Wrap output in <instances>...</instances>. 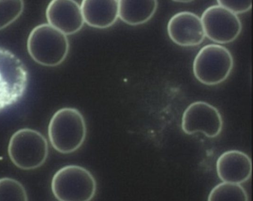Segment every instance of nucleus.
Instances as JSON below:
<instances>
[{
	"label": "nucleus",
	"mask_w": 253,
	"mask_h": 201,
	"mask_svg": "<svg viewBox=\"0 0 253 201\" xmlns=\"http://www.w3.org/2000/svg\"><path fill=\"white\" fill-rule=\"evenodd\" d=\"M119 17L131 25H141L155 14L158 5L156 0H118Z\"/></svg>",
	"instance_id": "obj_13"
},
{
	"label": "nucleus",
	"mask_w": 253,
	"mask_h": 201,
	"mask_svg": "<svg viewBox=\"0 0 253 201\" xmlns=\"http://www.w3.org/2000/svg\"><path fill=\"white\" fill-rule=\"evenodd\" d=\"M51 188L59 201H89L97 189L95 178L85 167L76 164L65 165L53 175Z\"/></svg>",
	"instance_id": "obj_3"
},
{
	"label": "nucleus",
	"mask_w": 253,
	"mask_h": 201,
	"mask_svg": "<svg viewBox=\"0 0 253 201\" xmlns=\"http://www.w3.org/2000/svg\"><path fill=\"white\" fill-rule=\"evenodd\" d=\"M167 32L170 39L181 46L199 45L206 37L200 17L189 11L174 14L168 21Z\"/></svg>",
	"instance_id": "obj_9"
},
{
	"label": "nucleus",
	"mask_w": 253,
	"mask_h": 201,
	"mask_svg": "<svg viewBox=\"0 0 253 201\" xmlns=\"http://www.w3.org/2000/svg\"><path fill=\"white\" fill-rule=\"evenodd\" d=\"M27 69L10 51L0 47V111L19 101L26 89Z\"/></svg>",
	"instance_id": "obj_6"
},
{
	"label": "nucleus",
	"mask_w": 253,
	"mask_h": 201,
	"mask_svg": "<svg viewBox=\"0 0 253 201\" xmlns=\"http://www.w3.org/2000/svg\"><path fill=\"white\" fill-rule=\"evenodd\" d=\"M45 15L48 24L66 36L78 32L84 23L80 5L73 0H51Z\"/></svg>",
	"instance_id": "obj_10"
},
{
	"label": "nucleus",
	"mask_w": 253,
	"mask_h": 201,
	"mask_svg": "<svg viewBox=\"0 0 253 201\" xmlns=\"http://www.w3.org/2000/svg\"><path fill=\"white\" fill-rule=\"evenodd\" d=\"M8 154L18 168L31 170L40 167L48 154V145L44 136L39 131L22 128L15 132L10 139Z\"/></svg>",
	"instance_id": "obj_5"
},
{
	"label": "nucleus",
	"mask_w": 253,
	"mask_h": 201,
	"mask_svg": "<svg viewBox=\"0 0 253 201\" xmlns=\"http://www.w3.org/2000/svg\"><path fill=\"white\" fill-rule=\"evenodd\" d=\"M80 6L84 23L95 28H109L119 17L118 0H83Z\"/></svg>",
	"instance_id": "obj_12"
},
{
	"label": "nucleus",
	"mask_w": 253,
	"mask_h": 201,
	"mask_svg": "<svg viewBox=\"0 0 253 201\" xmlns=\"http://www.w3.org/2000/svg\"><path fill=\"white\" fill-rule=\"evenodd\" d=\"M24 3L20 0H0V30L15 21L21 14Z\"/></svg>",
	"instance_id": "obj_16"
},
{
	"label": "nucleus",
	"mask_w": 253,
	"mask_h": 201,
	"mask_svg": "<svg viewBox=\"0 0 253 201\" xmlns=\"http://www.w3.org/2000/svg\"><path fill=\"white\" fill-rule=\"evenodd\" d=\"M223 120L218 110L203 101L191 103L184 110L181 128L188 135L202 132L209 138H215L221 133Z\"/></svg>",
	"instance_id": "obj_8"
},
{
	"label": "nucleus",
	"mask_w": 253,
	"mask_h": 201,
	"mask_svg": "<svg viewBox=\"0 0 253 201\" xmlns=\"http://www.w3.org/2000/svg\"><path fill=\"white\" fill-rule=\"evenodd\" d=\"M208 201H248L245 189L240 184L223 181L215 186L210 192Z\"/></svg>",
	"instance_id": "obj_14"
},
{
	"label": "nucleus",
	"mask_w": 253,
	"mask_h": 201,
	"mask_svg": "<svg viewBox=\"0 0 253 201\" xmlns=\"http://www.w3.org/2000/svg\"><path fill=\"white\" fill-rule=\"evenodd\" d=\"M233 66V57L228 49L220 44L211 43L199 50L194 59L192 69L199 82L215 85L228 78Z\"/></svg>",
	"instance_id": "obj_4"
},
{
	"label": "nucleus",
	"mask_w": 253,
	"mask_h": 201,
	"mask_svg": "<svg viewBox=\"0 0 253 201\" xmlns=\"http://www.w3.org/2000/svg\"><path fill=\"white\" fill-rule=\"evenodd\" d=\"M216 169L221 181L241 184L249 180L251 177L252 160L243 152L229 150L219 156L216 161Z\"/></svg>",
	"instance_id": "obj_11"
},
{
	"label": "nucleus",
	"mask_w": 253,
	"mask_h": 201,
	"mask_svg": "<svg viewBox=\"0 0 253 201\" xmlns=\"http://www.w3.org/2000/svg\"><path fill=\"white\" fill-rule=\"evenodd\" d=\"M200 18L206 37L217 43L233 41L242 31V23L237 15L218 4L207 8Z\"/></svg>",
	"instance_id": "obj_7"
},
{
	"label": "nucleus",
	"mask_w": 253,
	"mask_h": 201,
	"mask_svg": "<svg viewBox=\"0 0 253 201\" xmlns=\"http://www.w3.org/2000/svg\"><path fill=\"white\" fill-rule=\"evenodd\" d=\"M87 133L84 116L77 108L63 107L50 120L48 136L52 147L62 154L77 151L84 143Z\"/></svg>",
	"instance_id": "obj_1"
},
{
	"label": "nucleus",
	"mask_w": 253,
	"mask_h": 201,
	"mask_svg": "<svg viewBox=\"0 0 253 201\" xmlns=\"http://www.w3.org/2000/svg\"><path fill=\"white\" fill-rule=\"evenodd\" d=\"M217 3L236 15L247 12L252 6L251 0H218Z\"/></svg>",
	"instance_id": "obj_17"
},
{
	"label": "nucleus",
	"mask_w": 253,
	"mask_h": 201,
	"mask_svg": "<svg viewBox=\"0 0 253 201\" xmlns=\"http://www.w3.org/2000/svg\"><path fill=\"white\" fill-rule=\"evenodd\" d=\"M27 49L31 57L38 64L55 67L65 60L70 44L66 35L48 24H42L30 33Z\"/></svg>",
	"instance_id": "obj_2"
},
{
	"label": "nucleus",
	"mask_w": 253,
	"mask_h": 201,
	"mask_svg": "<svg viewBox=\"0 0 253 201\" xmlns=\"http://www.w3.org/2000/svg\"><path fill=\"white\" fill-rule=\"evenodd\" d=\"M23 186L18 181L7 177L0 179V201H27Z\"/></svg>",
	"instance_id": "obj_15"
}]
</instances>
